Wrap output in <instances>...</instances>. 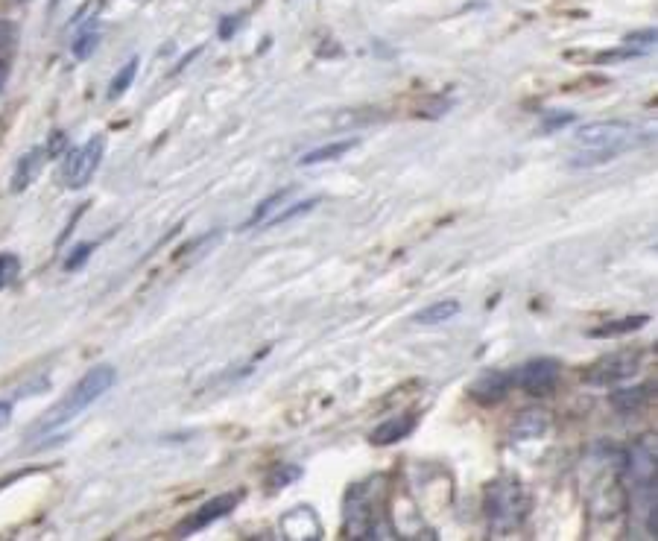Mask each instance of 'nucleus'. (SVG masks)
I'll use <instances>...</instances> for the list:
<instances>
[{
    "label": "nucleus",
    "mask_w": 658,
    "mask_h": 541,
    "mask_svg": "<svg viewBox=\"0 0 658 541\" xmlns=\"http://www.w3.org/2000/svg\"><path fill=\"white\" fill-rule=\"evenodd\" d=\"M653 132L623 123V120H600V123H588L577 129V147L580 153L574 155V167H597L606 164L612 158H618L620 153L641 147L650 141Z\"/></svg>",
    "instance_id": "obj_1"
},
{
    "label": "nucleus",
    "mask_w": 658,
    "mask_h": 541,
    "mask_svg": "<svg viewBox=\"0 0 658 541\" xmlns=\"http://www.w3.org/2000/svg\"><path fill=\"white\" fill-rule=\"evenodd\" d=\"M115 378L117 372L112 366H94L91 372H85L82 375V381H79L77 387L71 389L44 419L36 427V433H47V430H56L59 425H65V422H71V419H77L79 413L85 410V407H91L100 395H106L109 389L115 387Z\"/></svg>",
    "instance_id": "obj_2"
},
{
    "label": "nucleus",
    "mask_w": 658,
    "mask_h": 541,
    "mask_svg": "<svg viewBox=\"0 0 658 541\" xmlns=\"http://www.w3.org/2000/svg\"><path fill=\"white\" fill-rule=\"evenodd\" d=\"M527 492L515 477H501L486 489V518L495 533H509L524 521Z\"/></svg>",
    "instance_id": "obj_3"
},
{
    "label": "nucleus",
    "mask_w": 658,
    "mask_h": 541,
    "mask_svg": "<svg viewBox=\"0 0 658 541\" xmlns=\"http://www.w3.org/2000/svg\"><path fill=\"white\" fill-rule=\"evenodd\" d=\"M641 369V351H615L603 360H597L588 372H585V381L591 387H612L620 381H629L635 372Z\"/></svg>",
    "instance_id": "obj_4"
},
{
    "label": "nucleus",
    "mask_w": 658,
    "mask_h": 541,
    "mask_svg": "<svg viewBox=\"0 0 658 541\" xmlns=\"http://www.w3.org/2000/svg\"><path fill=\"white\" fill-rule=\"evenodd\" d=\"M103 150H106V141L97 135V138H91L88 144H82L79 150L68 155V161H65V167H62L65 188H71V191L85 188V185L91 182V176L97 173V167H100Z\"/></svg>",
    "instance_id": "obj_5"
},
{
    "label": "nucleus",
    "mask_w": 658,
    "mask_h": 541,
    "mask_svg": "<svg viewBox=\"0 0 658 541\" xmlns=\"http://www.w3.org/2000/svg\"><path fill=\"white\" fill-rule=\"evenodd\" d=\"M559 378H562V366L550 357H539V360H530L527 366L518 369L515 387H521L530 395H550L559 384Z\"/></svg>",
    "instance_id": "obj_6"
},
{
    "label": "nucleus",
    "mask_w": 658,
    "mask_h": 541,
    "mask_svg": "<svg viewBox=\"0 0 658 541\" xmlns=\"http://www.w3.org/2000/svg\"><path fill=\"white\" fill-rule=\"evenodd\" d=\"M240 503V492H229V495H217L214 501L202 503L194 515H188L179 527H176V539H185V536H194L199 530L211 527L214 521L226 518L229 512H234V506Z\"/></svg>",
    "instance_id": "obj_7"
},
{
    "label": "nucleus",
    "mask_w": 658,
    "mask_h": 541,
    "mask_svg": "<svg viewBox=\"0 0 658 541\" xmlns=\"http://www.w3.org/2000/svg\"><path fill=\"white\" fill-rule=\"evenodd\" d=\"M550 427V413L539 410V407H530V410H521L515 425H512V442H530V439H539L547 433Z\"/></svg>",
    "instance_id": "obj_8"
},
{
    "label": "nucleus",
    "mask_w": 658,
    "mask_h": 541,
    "mask_svg": "<svg viewBox=\"0 0 658 541\" xmlns=\"http://www.w3.org/2000/svg\"><path fill=\"white\" fill-rule=\"evenodd\" d=\"M512 387H515V375H512V372H489V375H483V378L471 387V395H474L480 404H495V401H501Z\"/></svg>",
    "instance_id": "obj_9"
},
{
    "label": "nucleus",
    "mask_w": 658,
    "mask_h": 541,
    "mask_svg": "<svg viewBox=\"0 0 658 541\" xmlns=\"http://www.w3.org/2000/svg\"><path fill=\"white\" fill-rule=\"evenodd\" d=\"M416 430V419L413 416H395V419H387V422H381V425L372 430V445H395V442H401V439H407L410 433Z\"/></svg>",
    "instance_id": "obj_10"
},
{
    "label": "nucleus",
    "mask_w": 658,
    "mask_h": 541,
    "mask_svg": "<svg viewBox=\"0 0 658 541\" xmlns=\"http://www.w3.org/2000/svg\"><path fill=\"white\" fill-rule=\"evenodd\" d=\"M44 158H47V150H30V153L18 161V167H15V173H12V191H15V194L27 191V188L36 182V176H39L41 167H44Z\"/></svg>",
    "instance_id": "obj_11"
},
{
    "label": "nucleus",
    "mask_w": 658,
    "mask_h": 541,
    "mask_svg": "<svg viewBox=\"0 0 658 541\" xmlns=\"http://www.w3.org/2000/svg\"><path fill=\"white\" fill-rule=\"evenodd\" d=\"M296 194V188H284V191H278V194H272L270 199H264L258 208H255V214L249 217V223H246V229H255V226H270L272 220L287 208V202L293 199Z\"/></svg>",
    "instance_id": "obj_12"
},
{
    "label": "nucleus",
    "mask_w": 658,
    "mask_h": 541,
    "mask_svg": "<svg viewBox=\"0 0 658 541\" xmlns=\"http://www.w3.org/2000/svg\"><path fill=\"white\" fill-rule=\"evenodd\" d=\"M650 322L647 313H638V316H623V319H615V322H606V325H597L588 331V337L594 340H612V337H626V334H635L638 328H644Z\"/></svg>",
    "instance_id": "obj_13"
},
{
    "label": "nucleus",
    "mask_w": 658,
    "mask_h": 541,
    "mask_svg": "<svg viewBox=\"0 0 658 541\" xmlns=\"http://www.w3.org/2000/svg\"><path fill=\"white\" fill-rule=\"evenodd\" d=\"M357 147V141L354 138H346V141H337V144H325V147H316V150H310L299 158V164L302 167H313V164H325V161H337V158H343L346 153H351Z\"/></svg>",
    "instance_id": "obj_14"
},
{
    "label": "nucleus",
    "mask_w": 658,
    "mask_h": 541,
    "mask_svg": "<svg viewBox=\"0 0 658 541\" xmlns=\"http://www.w3.org/2000/svg\"><path fill=\"white\" fill-rule=\"evenodd\" d=\"M650 387H632V389H618V392H612L609 395V401H612V407L623 413V416H629V413H638L644 404H647V395Z\"/></svg>",
    "instance_id": "obj_15"
},
{
    "label": "nucleus",
    "mask_w": 658,
    "mask_h": 541,
    "mask_svg": "<svg viewBox=\"0 0 658 541\" xmlns=\"http://www.w3.org/2000/svg\"><path fill=\"white\" fill-rule=\"evenodd\" d=\"M457 313H460V302L445 299V302H433L430 308L416 313V322H419V325H442V322H448V319L457 316Z\"/></svg>",
    "instance_id": "obj_16"
},
{
    "label": "nucleus",
    "mask_w": 658,
    "mask_h": 541,
    "mask_svg": "<svg viewBox=\"0 0 658 541\" xmlns=\"http://www.w3.org/2000/svg\"><path fill=\"white\" fill-rule=\"evenodd\" d=\"M135 74H138V59H129V62L117 71V77L112 79V85H109V97L117 100L123 91H129V85H132Z\"/></svg>",
    "instance_id": "obj_17"
},
{
    "label": "nucleus",
    "mask_w": 658,
    "mask_h": 541,
    "mask_svg": "<svg viewBox=\"0 0 658 541\" xmlns=\"http://www.w3.org/2000/svg\"><path fill=\"white\" fill-rule=\"evenodd\" d=\"M299 477H302V468H299V465H275L272 474L267 477V489H270V492L284 489L287 483H293V480H299Z\"/></svg>",
    "instance_id": "obj_18"
},
{
    "label": "nucleus",
    "mask_w": 658,
    "mask_h": 541,
    "mask_svg": "<svg viewBox=\"0 0 658 541\" xmlns=\"http://www.w3.org/2000/svg\"><path fill=\"white\" fill-rule=\"evenodd\" d=\"M97 41H100V33H97L94 27L82 30L77 36V41H74V56H77V59H88V56L94 53Z\"/></svg>",
    "instance_id": "obj_19"
},
{
    "label": "nucleus",
    "mask_w": 658,
    "mask_h": 541,
    "mask_svg": "<svg viewBox=\"0 0 658 541\" xmlns=\"http://www.w3.org/2000/svg\"><path fill=\"white\" fill-rule=\"evenodd\" d=\"M21 270V261L18 255H0V290H6Z\"/></svg>",
    "instance_id": "obj_20"
},
{
    "label": "nucleus",
    "mask_w": 658,
    "mask_h": 541,
    "mask_svg": "<svg viewBox=\"0 0 658 541\" xmlns=\"http://www.w3.org/2000/svg\"><path fill=\"white\" fill-rule=\"evenodd\" d=\"M568 123H574V115H571V112H547V115H542V132L565 129Z\"/></svg>",
    "instance_id": "obj_21"
},
{
    "label": "nucleus",
    "mask_w": 658,
    "mask_h": 541,
    "mask_svg": "<svg viewBox=\"0 0 658 541\" xmlns=\"http://www.w3.org/2000/svg\"><path fill=\"white\" fill-rule=\"evenodd\" d=\"M91 252H94V243H82V246H77V249L71 252V258L65 261V270H79V267L88 261Z\"/></svg>",
    "instance_id": "obj_22"
},
{
    "label": "nucleus",
    "mask_w": 658,
    "mask_h": 541,
    "mask_svg": "<svg viewBox=\"0 0 658 541\" xmlns=\"http://www.w3.org/2000/svg\"><path fill=\"white\" fill-rule=\"evenodd\" d=\"M623 44H629V47H635V50L647 53V50L656 44V33H653V30H647V33H635V36H626Z\"/></svg>",
    "instance_id": "obj_23"
},
{
    "label": "nucleus",
    "mask_w": 658,
    "mask_h": 541,
    "mask_svg": "<svg viewBox=\"0 0 658 541\" xmlns=\"http://www.w3.org/2000/svg\"><path fill=\"white\" fill-rule=\"evenodd\" d=\"M15 36H18L15 24H12V21H3V18H0V53H3V50H9V47L15 44Z\"/></svg>",
    "instance_id": "obj_24"
},
{
    "label": "nucleus",
    "mask_w": 658,
    "mask_h": 541,
    "mask_svg": "<svg viewBox=\"0 0 658 541\" xmlns=\"http://www.w3.org/2000/svg\"><path fill=\"white\" fill-rule=\"evenodd\" d=\"M240 27V18H226L220 27V39H232V33Z\"/></svg>",
    "instance_id": "obj_25"
},
{
    "label": "nucleus",
    "mask_w": 658,
    "mask_h": 541,
    "mask_svg": "<svg viewBox=\"0 0 658 541\" xmlns=\"http://www.w3.org/2000/svg\"><path fill=\"white\" fill-rule=\"evenodd\" d=\"M62 147H65V135H62V132H56V135H53V141H50V147H47V155H59L62 153Z\"/></svg>",
    "instance_id": "obj_26"
},
{
    "label": "nucleus",
    "mask_w": 658,
    "mask_h": 541,
    "mask_svg": "<svg viewBox=\"0 0 658 541\" xmlns=\"http://www.w3.org/2000/svg\"><path fill=\"white\" fill-rule=\"evenodd\" d=\"M9 416H12V407H9V404H3V401H0V427H6V425H9Z\"/></svg>",
    "instance_id": "obj_27"
},
{
    "label": "nucleus",
    "mask_w": 658,
    "mask_h": 541,
    "mask_svg": "<svg viewBox=\"0 0 658 541\" xmlns=\"http://www.w3.org/2000/svg\"><path fill=\"white\" fill-rule=\"evenodd\" d=\"M6 77H9V71H6V65H0V91H3V85H6Z\"/></svg>",
    "instance_id": "obj_28"
}]
</instances>
